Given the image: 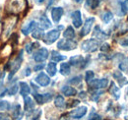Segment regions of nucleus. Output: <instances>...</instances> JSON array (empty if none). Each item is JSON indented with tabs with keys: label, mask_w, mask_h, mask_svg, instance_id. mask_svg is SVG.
<instances>
[{
	"label": "nucleus",
	"mask_w": 128,
	"mask_h": 120,
	"mask_svg": "<svg viewBox=\"0 0 128 120\" xmlns=\"http://www.w3.org/2000/svg\"><path fill=\"white\" fill-rule=\"evenodd\" d=\"M94 22H95V18H89V19L86 20V22H85V24H84V26L82 28V30H81L80 32L81 36H85L90 34Z\"/></svg>",
	"instance_id": "nucleus-9"
},
{
	"label": "nucleus",
	"mask_w": 128,
	"mask_h": 120,
	"mask_svg": "<svg viewBox=\"0 0 128 120\" xmlns=\"http://www.w3.org/2000/svg\"><path fill=\"white\" fill-rule=\"evenodd\" d=\"M42 114V110L40 109H32V111L28 112L27 115V120H38V117Z\"/></svg>",
	"instance_id": "nucleus-22"
},
{
	"label": "nucleus",
	"mask_w": 128,
	"mask_h": 120,
	"mask_svg": "<svg viewBox=\"0 0 128 120\" xmlns=\"http://www.w3.org/2000/svg\"><path fill=\"white\" fill-rule=\"evenodd\" d=\"M11 108V104L7 100H0V111H7Z\"/></svg>",
	"instance_id": "nucleus-34"
},
{
	"label": "nucleus",
	"mask_w": 128,
	"mask_h": 120,
	"mask_svg": "<svg viewBox=\"0 0 128 120\" xmlns=\"http://www.w3.org/2000/svg\"><path fill=\"white\" fill-rule=\"evenodd\" d=\"M81 81H82V76H77V77H74L71 80H69V83L72 85H78L81 83Z\"/></svg>",
	"instance_id": "nucleus-38"
},
{
	"label": "nucleus",
	"mask_w": 128,
	"mask_h": 120,
	"mask_svg": "<svg viewBox=\"0 0 128 120\" xmlns=\"http://www.w3.org/2000/svg\"><path fill=\"white\" fill-rule=\"evenodd\" d=\"M51 27V23L50 21L48 20V18L46 15L42 16L40 19V28L42 30H46L48 28Z\"/></svg>",
	"instance_id": "nucleus-20"
},
{
	"label": "nucleus",
	"mask_w": 128,
	"mask_h": 120,
	"mask_svg": "<svg viewBox=\"0 0 128 120\" xmlns=\"http://www.w3.org/2000/svg\"><path fill=\"white\" fill-rule=\"evenodd\" d=\"M93 36L96 38L98 40H106V34H104L102 32V30L100 29V27L98 26H96V28H95V30H94V34H93Z\"/></svg>",
	"instance_id": "nucleus-25"
},
{
	"label": "nucleus",
	"mask_w": 128,
	"mask_h": 120,
	"mask_svg": "<svg viewBox=\"0 0 128 120\" xmlns=\"http://www.w3.org/2000/svg\"><path fill=\"white\" fill-rule=\"evenodd\" d=\"M100 50H102V51H108V50H110V45L108 44H104L100 47Z\"/></svg>",
	"instance_id": "nucleus-47"
},
{
	"label": "nucleus",
	"mask_w": 128,
	"mask_h": 120,
	"mask_svg": "<svg viewBox=\"0 0 128 120\" xmlns=\"http://www.w3.org/2000/svg\"><path fill=\"white\" fill-rule=\"evenodd\" d=\"M22 61H23V51L21 50L20 53L14 58V60H13L12 62H10V63L6 66V68L9 67V71H10L9 78H10V79H11V78L13 77V75L20 69V67H21V65H22Z\"/></svg>",
	"instance_id": "nucleus-1"
},
{
	"label": "nucleus",
	"mask_w": 128,
	"mask_h": 120,
	"mask_svg": "<svg viewBox=\"0 0 128 120\" xmlns=\"http://www.w3.org/2000/svg\"><path fill=\"white\" fill-rule=\"evenodd\" d=\"M66 58L65 56L63 55H61L60 53H58L57 51H52L51 52V60L53 61V62H60V61H62Z\"/></svg>",
	"instance_id": "nucleus-27"
},
{
	"label": "nucleus",
	"mask_w": 128,
	"mask_h": 120,
	"mask_svg": "<svg viewBox=\"0 0 128 120\" xmlns=\"http://www.w3.org/2000/svg\"><path fill=\"white\" fill-rule=\"evenodd\" d=\"M46 71H48V73L50 76H51V77L55 75V74H56V71H57L55 63H53V62H50V63H48V67H46Z\"/></svg>",
	"instance_id": "nucleus-31"
},
{
	"label": "nucleus",
	"mask_w": 128,
	"mask_h": 120,
	"mask_svg": "<svg viewBox=\"0 0 128 120\" xmlns=\"http://www.w3.org/2000/svg\"><path fill=\"white\" fill-rule=\"evenodd\" d=\"M34 98L38 104H46V102H49L52 98V94H34Z\"/></svg>",
	"instance_id": "nucleus-12"
},
{
	"label": "nucleus",
	"mask_w": 128,
	"mask_h": 120,
	"mask_svg": "<svg viewBox=\"0 0 128 120\" xmlns=\"http://www.w3.org/2000/svg\"><path fill=\"white\" fill-rule=\"evenodd\" d=\"M48 57V51L46 48H40L38 51L34 52V59L36 62H44V60H46Z\"/></svg>",
	"instance_id": "nucleus-8"
},
{
	"label": "nucleus",
	"mask_w": 128,
	"mask_h": 120,
	"mask_svg": "<svg viewBox=\"0 0 128 120\" xmlns=\"http://www.w3.org/2000/svg\"><path fill=\"white\" fill-rule=\"evenodd\" d=\"M19 86H20V94H21V96H24V98L28 96V94L31 92V89H30L29 85L27 83H25V82H20Z\"/></svg>",
	"instance_id": "nucleus-18"
},
{
	"label": "nucleus",
	"mask_w": 128,
	"mask_h": 120,
	"mask_svg": "<svg viewBox=\"0 0 128 120\" xmlns=\"http://www.w3.org/2000/svg\"><path fill=\"white\" fill-rule=\"evenodd\" d=\"M25 7V3L23 0H13L10 4V12L12 13H19Z\"/></svg>",
	"instance_id": "nucleus-11"
},
{
	"label": "nucleus",
	"mask_w": 128,
	"mask_h": 120,
	"mask_svg": "<svg viewBox=\"0 0 128 120\" xmlns=\"http://www.w3.org/2000/svg\"><path fill=\"white\" fill-rule=\"evenodd\" d=\"M54 104L58 108H63L65 106V100H64L63 96H57L54 100Z\"/></svg>",
	"instance_id": "nucleus-30"
},
{
	"label": "nucleus",
	"mask_w": 128,
	"mask_h": 120,
	"mask_svg": "<svg viewBox=\"0 0 128 120\" xmlns=\"http://www.w3.org/2000/svg\"><path fill=\"white\" fill-rule=\"evenodd\" d=\"M104 94V92H100V90H96V92H93L92 94V96H91V98H92V100H95V102H98V98L102 96Z\"/></svg>",
	"instance_id": "nucleus-39"
},
{
	"label": "nucleus",
	"mask_w": 128,
	"mask_h": 120,
	"mask_svg": "<svg viewBox=\"0 0 128 120\" xmlns=\"http://www.w3.org/2000/svg\"><path fill=\"white\" fill-rule=\"evenodd\" d=\"M113 77L116 79V81L119 83V85H120V86H124V85L127 83L126 78L122 76V74H121V72H120V71H115V72L113 73Z\"/></svg>",
	"instance_id": "nucleus-24"
},
{
	"label": "nucleus",
	"mask_w": 128,
	"mask_h": 120,
	"mask_svg": "<svg viewBox=\"0 0 128 120\" xmlns=\"http://www.w3.org/2000/svg\"><path fill=\"white\" fill-rule=\"evenodd\" d=\"M61 92L65 94L66 96H73L77 94V90H75L74 88L70 87V86H64L61 89Z\"/></svg>",
	"instance_id": "nucleus-21"
},
{
	"label": "nucleus",
	"mask_w": 128,
	"mask_h": 120,
	"mask_svg": "<svg viewBox=\"0 0 128 120\" xmlns=\"http://www.w3.org/2000/svg\"><path fill=\"white\" fill-rule=\"evenodd\" d=\"M98 48V42L96 40H87L82 44V49L85 52H94Z\"/></svg>",
	"instance_id": "nucleus-3"
},
{
	"label": "nucleus",
	"mask_w": 128,
	"mask_h": 120,
	"mask_svg": "<svg viewBox=\"0 0 128 120\" xmlns=\"http://www.w3.org/2000/svg\"><path fill=\"white\" fill-rule=\"evenodd\" d=\"M89 86L92 88V89H96V90H100V89H104L108 87V79H100V80H95L93 79L91 82L88 83Z\"/></svg>",
	"instance_id": "nucleus-7"
},
{
	"label": "nucleus",
	"mask_w": 128,
	"mask_h": 120,
	"mask_svg": "<svg viewBox=\"0 0 128 120\" xmlns=\"http://www.w3.org/2000/svg\"><path fill=\"white\" fill-rule=\"evenodd\" d=\"M88 60H89V58L85 59V58H84L83 56H81V55H76V56H72V57L70 58L69 63H70L71 65L75 66V67L84 68V67L87 65V63H88Z\"/></svg>",
	"instance_id": "nucleus-6"
},
{
	"label": "nucleus",
	"mask_w": 128,
	"mask_h": 120,
	"mask_svg": "<svg viewBox=\"0 0 128 120\" xmlns=\"http://www.w3.org/2000/svg\"><path fill=\"white\" fill-rule=\"evenodd\" d=\"M119 44L121 45H124V46H127L128 45V34L126 36H124V38H122L120 40H119Z\"/></svg>",
	"instance_id": "nucleus-42"
},
{
	"label": "nucleus",
	"mask_w": 128,
	"mask_h": 120,
	"mask_svg": "<svg viewBox=\"0 0 128 120\" xmlns=\"http://www.w3.org/2000/svg\"><path fill=\"white\" fill-rule=\"evenodd\" d=\"M63 15V9L61 7H55L51 10V18L55 23H58Z\"/></svg>",
	"instance_id": "nucleus-15"
},
{
	"label": "nucleus",
	"mask_w": 128,
	"mask_h": 120,
	"mask_svg": "<svg viewBox=\"0 0 128 120\" xmlns=\"http://www.w3.org/2000/svg\"><path fill=\"white\" fill-rule=\"evenodd\" d=\"M76 46H77V44L75 42H72V40H60L57 44V47L65 51L75 49Z\"/></svg>",
	"instance_id": "nucleus-5"
},
{
	"label": "nucleus",
	"mask_w": 128,
	"mask_h": 120,
	"mask_svg": "<svg viewBox=\"0 0 128 120\" xmlns=\"http://www.w3.org/2000/svg\"><path fill=\"white\" fill-rule=\"evenodd\" d=\"M89 120H102V118L100 115H98V114H96L95 112H93V114L90 115Z\"/></svg>",
	"instance_id": "nucleus-41"
},
{
	"label": "nucleus",
	"mask_w": 128,
	"mask_h": 120,
	"mask_svg": "<svg viewBox=\"0 0 128 120\" xmlns=\"http://www.w3.org/2000/svg\"><path fill=\"white\" fill-rule=\"evenodd\" d=\"M70 104H67V106L68 107H73V106H76V105H78L79 104V100H71V102H69Z\"/></svg>",
	"instance_id": "nucleus-45"
},
{
	"label": "nucleus",
	"mask_w": 128,
	"mask_h": 120,
	"mask_svg": "<svg viewBox=\"0 0 128 120\" xmlns=\"http://www.w3.org/2000/svg\"><path fill=\"white\" fill-rule=\"evenodd\" d=\"M23 110L20 104H14L12 107V119L13 120H21L23 118Z\"/></svg>",
	"instance_id": "nucleus-13"
},
{
	"label": "nucleus",
	"mask_w": 128,
	"mask_h": 120,
	"mask_svg": "<svg viewBox=\"0 0 128 120\" xmlns=\"http://www.w3.org/2000/svg\"><path fill=\"white\" fill-rule=\"evenodd\" d=\"M30 74H31V69L30 68H27L26 69V76H30Z\"/></svg>",
	"instance_id": "nucleus-50"
},
{
	"label": "nucleus",
	"mask_w": 128,
	"mask_h": 120,
	"mask_svg": "<svg viewBox=\"0 0 128 120\" xmlns=\"http://www.w3.org/2000/svg\"><path fill=\"white\" fill-rule=\"evenodd\" d=\"M122 11H123V13L128 12V0H125L122 3Z\"/></svg>",
	"instance_id": "nucleus-43"
},
{
	"label": "nucleus",
	"mask_w": 128,
	"mask_h": 120,
	"mask_svg": "<svg viewBox=\"0 0 128 120\" xmlns=\"http://www.w3.org/2000/svg\"><path fill=\"white\" fill-rule=\"evenodd\" d=\"M80 96L81 98H86V92H81Z\"/></svg>",
	"instance_id": "nucleus-51"
},
{
	"label": "nucleus",
	"mask_w": 128,
	"mask_h": 120,
	"mask_svg": "<svg viewBox=\"0 0 128 120\" xmlns=\"http://www.w3.org/2000/svg\"><path fill=\"white\" fill-rule=\"evenodd\" d=\"M44 1V0H36V2H38V3H42Z\"/></svg>",
	"instance_id": "nucleus-53"
},
{
	"label": "nucleus",
	"mask_w": 128,
	"mask_h": 120,
	"mask_svg": "<svg viewBox=\"0 0 128 120\" xmlns=\"http://www.w3.org/2000/svg\"><path fill=\"white\" fill-rule=\"evenodd\" d=\"M60 36V32L58 29H55V30H51L50 32H48V34L44 36V42L46 44H53L54 42H56L58 40Z\"/></svg>",
	"instance_id": "nucleus-4"
},
{
	"label": "nucleus",
	"mask_w": 128,
	"mask_h": 120,
	"mask_svg": "<svg viewBox=\"0 0 128 120\" xmlns=\"http://www.w3.org/2000/svg\"><path fill=\"white\" fill-rule=\"evenodd\" d=\"M108 92L112 94L115 100H118L120 98V90H119V88L114 83H112V85H110V87L108 89Z\"/></svg>",
	"instance_id": "nucleus-19"
},
{
	"label": "nucleus",
	"mask_w": 128,
	"mask_h": 120,
	"mask_svg": "<svg viewBox=\"0 0 128 120\" xmlns=\"http://www.w3.org/2000/svg\"><path fill=\"white\" fill-rule=\"evenodd\" d=\"M17 20H18L17 17L11 16V17H8L4 21V24H3V36H4V38H8L10 36V34H11L12 30H13V28L16 25Z\"/></svg>",
	"instance_id": "nucleus-2"
},
{
	"label": "nucleus",
	"mask_w": 128,
	"mask_h": 120,
	"mask_svg": "<svg viewBox=\"0 0 128 120\" xmlns=\"http://www.w3.org/2000/svg\"><path fill=\"white\" fill-rule=\"evenodd\" d=\"M119 69L123 72H128V57H123L119 62Z\"/></svg>",
	"instance_id": "nucleus-29"
},
{
	"label": "nucleus",
	"mask_w": 128,
	"mask_h": 120,
	"mask_svg": "<svg viewBox=\"0 0 128 120\" xmlns=\"http://www.w3.org/2000/svg\"><path fill=\"white\" fill-rule=\"evenodd\" d=\"M112 18H113V16H112V12H110V11H106V12H104L102 15V21H104L106 24L110 23L112 20Z\"/></svg>",
	"instance_id": "nucleus-32"
},
{
	"label": "nucleus",
	"mask_w": 128,
	"mask_h": 120,
	"mask_svg": "<svg viewBox=\"0 0 128 120\" xmlns=\"http://www.w3.org/2000/svg\"><path fill=\"white\" fill-rule=\"evenodd\" d=\"M32 36H34V38H36V40H42V38H44V32H42V29L34 30Z\"/></svg>",
	"instance_id": "nucleus-35"
},
{
	"label": "nucleus",
	"mask_w": 128,
	"mask_h": 120,
	"mask_svg": "<svg viewBox=\"0 0 128 120\" xmlns=\"http://www.w3.org/2000/svg\"><path fill=\"white\" fill-rule=\"evenodd\" d=\"M17 92H18V86L17 85H13L10 87V89L8 90V94L9 96H14L16 94Z\"/></svg>",
	"instance_id": "nucleus-40"
},
{
	"label": "nucleus",
	"mask_w": 128,
	"mask_h": 120,
	"mask_svg": "<svg viewBox=\"0 0 128 120\" xmlns=\"http://www.w3.org/2000/svg\"><path fill=\"white\" fill-rule=\"evenodd\" d=\"M73 1H75L76 3H80V2H82L83 0H73Z\"/></svg>",
	"instance_id": "nucleus-52"
},
{
	"label": "nucleus",
	"mask_w": 128,
	"mask_h": 120,
	"mask_svg": "<svg viewBox=\"0 0 128 120\" xmlns=\"http://www.w3.org/2000/svg\"><path fill=\"white\" fill-rule=\"evenodd\" d=\"M0 120H11V119H10V117H9L7 114L1 113V114H0Z\"/></svg>",
	"instance_id": "nucleus-46"
},
{
	"label": "nucleus",
	"mask_w": 128,
	"mask_h": 120,
	"mask_svg": "<svg viewBox=\"0 0 128 120\" xmlns=\"http://www.w3.org/2000/svg\"><path fill=\"white\" fill-rule=\"evenodd\" d=\"M4 77H5V71H1L0 72V88L3 86V83H4Z\"/></svg>",
	"instance_id": "nucleus-44"
},
{
	"label": "nucleus",
	"mask_w": 128,
	"mask_h": 120,
	"mask_svg": "<svg viewBox=\"0 0 128 120\" xmlns=\"http://www.w3.org/2000/svg\"><path fill=\"white\" fill-rule=\"evenodd\" d=\"M36 23L34 21H31L25 27L22 28V32H23V34L28 36L30 32H34V30H36Z\"/></svg>",
	"instance_id": "nucleus-17"
},
{
	"label": "nucleus",
	"mask_w": 128,
	"mask_h": 120,
	"mask_svg": "<svg viewBox=\"0 0 128 120\" xmlns=\"http://www.w3.org/2000/svg\"><path fill=\"white\" fill-rule=\"evenodd\" d=\"M24 102H25V110L26 111H32L34 108V102H32V100L29 96H25L24 98Z\"/></svg>",
	"instance_id": "nucleus-23"
},
{
	"label": "nucleus",
	"mask_w": 128,
	"mask_h": 120,
	"mask_svg": "<svg viewBox=\"0 0 128 120\" xmlns=\"http://www.w3.org/2000/svg\"><path fill=\"white\" fill-rule=\"evenodd\" d=\"M44 64H40V65H36V66H34V71H40V70L44 69Z\"/></svg>",
	"instance_id": "nucleus-48"
},
{
	"label": "nucleus",
	"mask_w": 128,
	"mask_h": 120,
	"mask_svg": "<svg viewBox=\"0 0 128 120\" xmlns=\"http://www.w3.org/2000/svg\"><path fill=\"white\" fill-rule=\"evenodd\" d=\"M127 92H128V90H127Z\"/></svg>",
	"instance_id": "nucleus-54"
},
{
	"label": "nucleus",
	"mask_w": 128,
	"mask_h": 120,
	"mask_svg": "<svg viewBox=\"0 0 128 120\" xmlns=\"http://www.w3.org/2000/svg\"><path fill=\"white\" fill-rule=\"evenodd\" d=\"M36 46H40V44L38 42H34V44H28L26 45V50L28 53H32V49L36 48Z\"/></svg>",
	"instance_id": "nucleus-36"
},
{
	"label": "nucleus",
	"mask_w": 128,
	"mask_h": 120,
	"mask_svg": "<svg viewBox=\"0 0 128 120\" xmlns=\"http://www.w3.org/2000/svg\"><path fill=\"white\" fill-rule=\"evenodd\" d=\"M100 0H87L86 2V6L88 8H91V9H96V7L98 6Z\"/></svg>",
	"instance_id": "nucleus-33"
},
{
	"label": "nucleus",
	"mask_w": 128,
	"mask_h": 120,
	"mask_svg": "<svg viewBox=\"0 0 128 120\" xmlns=\"http://www.w3.org/2000/svg\"><path fill=\"white\" fill-rule=\"evenodd\" d=\"M72 22L75 28H80L82 25V17H81V12L79 10H76L72 14Z\"/></svg>",
	"instance_id": "nucleus-16"
},
{
	"label": "nucleus",
	"mask_w": 128,
	"mask_h": 120,
	"mask_svg": "<svg viewBox=\"0 0 128 120\" xmlns=\"http://www.w3.org/2000/svg\"><path fill=\"white\" fill-rule=\"evenodd\" d=\"M86 113H87V107L86 106H80V107L72 110L69 113V116L72 117V118H75V119H79L81 117H83Z\"/></svg>",
	"instance_id": "nucleus-10"
},
{
	"label": "nucleus",
	"mask_w": 128,
	"mask_h": 120,
	"mask_svg": "<svg viewBox=\"0 0 128 120\" xmlns=\"http://www.w3.org/2000/svg\"><path fill=\"white\" fill-rule=\"evenodd\" d=\"M36 82L38 85L42 86V87H46L48 85H49V83H50V79H49V77L46 74L40 73L36 77Z\"/></svg>",
	"instance_id": "nucleus-14"
},
{
	"label": "nucleus",
	"mask_w": 128,
	"mask_h": 120,
	"mask_svg": "<svg viewBox=\"0 0 128 120\" xmlns=\"http://www.w3.org/2000/svg\"><path fill=\"white\" fill-rule=\"evenodd\" d=\"M94 72L93 71H87L86 72V75H85V80H86V82L87 83H89V82H91L93 79H94Z\"/></svg>",
	"instance_id": "nucleus-37"
},
{
	"label": "nucleus",
	"mask_w": 128,
	"mask_h": 120,
	"mask_svg": "<svg viewBox=\"0 0 128 120\" xmlns=\"http://www.w3.org/2000/svg\"><path fill=\"white\" fill-rule=\"evenodd\" d=\"M70 64L68 63H62L60 65V73L63 76H67L70 74Z\"/></svg>",
	"instance_id": "nucleus-28"
},
{
	"label": "nucleus",
	"mask_w": 128,
	"mask_h": 120,
	"mask_svg": "<svg viewBox=\"0 0 128 120\" xmlns=\"http://www.w3.org/2000/svg\"><path fill=\"white\" fill-rule=\"evenodd\" d=\"M59 120H69L68 119V115H65V114H64V115H62V116L60 117Z\"/></svg>",
	"instance_id": "nucleus-49"
},
{
	"label": "nucleus",
	"mask_w": 128,
	"mask_h": 120,
	"mask_svg": "<svg viewBox=\"0 0 128 120\" xmlns=\"http://www.w3.org/2000/svg\"><path fill=\"white\" fill-rule=\"evenodd\" d=\"M64 38L66 40H73L75 38V32H74V29L72 27H68L66 30L63 32Z\"/></svg>",
	"instance_id": "nucleus-26"
}]
</instances>
